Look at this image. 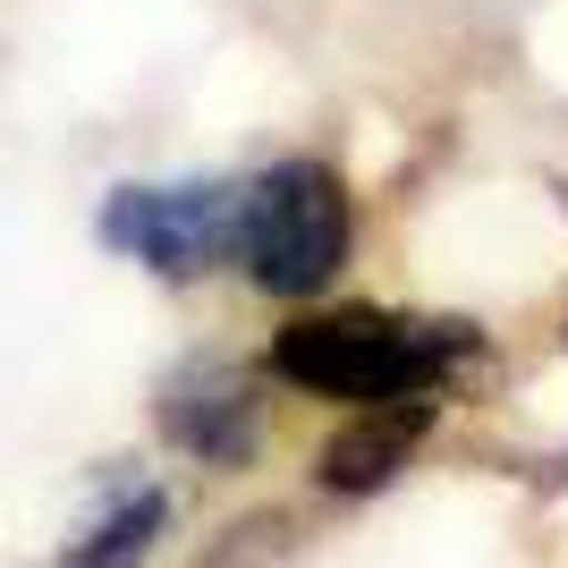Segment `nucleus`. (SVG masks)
<instances>
[{
	"label": "nucleus",
	"mask_w": 568,
	"mask_h": 568,
	"mask_svg": "<svg viewBox=\"0 0 568 568\" xmlns=\"http://www.w3.org/2000/svg\"><path fill=\"white\" fill-rule=\"evenodd\" d=\"M458 356H475V323H425L390 306H332L297 314L272 339V374L306 399H348V407H390L425 399Z\"/></svg>",
	"instance_id": "f257e3e1"
},
{
	"label": "nucleus",
	"mask_w": 568,
	"mask_h": 568,
	"mask_svg": "<svg viewBox=\"0 0 568 568\" xmlns=\"http://www.w3.org/2000/svg\"><path fill=\"white\" fill-rule=\"evenodd\" d=\"M425 425H433V407L425 399H390V407H356L348 425L323 442V493H339V500H365V493H382V484H399V467L416 458V442H425Z\"/></svg>",
	"instance_id": "39448f33"
},
{
	"label": "nucleus",
	"mask_w": 568,
	"mask_h": 568,
	"mask_svg": "<svg viewBox=\"0 0 568 568\" xmlns=\"http://www.w3.org/2000/svg\"><path fill=\"white\" fill-rule=\"evenodd\" d=\"M237 204L230 179H179V187H111L102 246L136 255L153 281H204L213 263H237Z\"/></svg>",
	"instance_id": "7ed1b4c3"
},
{
	"label": "nucleus",
	"mask_w": 568,
	"mask_h": 568,
	"mask_svg": "<svg viewBox=\"0 0 568 568\" xmlns=\"http://www.w3.org/2000/svg\"><path fill=\"white\" fill-rule=\"evenodd\" d=\"M162 433L179 442L187 458H204V467H246V458L263 450V399L255 382L237 374V365H221V356H195V365H179V374L162 382Z\"/></svg>",
	"instance_id": "20e7f679"
},
{
	"label": "nucleus",
	"mask_w": 568,
	"mask_h": 568,
	"mask_svg": "<svg viewBox=\"0 0 568 568\" xmlns=\"http://www.w3.org/2000/svg\"><path fill=\"white\" fill-rule=\"evenodd\" d=\"M162 526H170V493H162V484H136V493H119L111 509L77 535L60 568H136L144 551L162 544Z\"/></svg>",
	"instance_id": "423d86ee"
},
{
	"label": "nucleus",
	"mask_w": 568,
	"mask_h": 568,
	"mask_svg": "<svg viewBox=\"0 0 568 568\" xmlns=\"http://www.w3.org/2000/svg\"><path fill=\"white\" fill-rule=\"evenodd\" d=\"M356 213L332 162H272L237 204V263L263 297H314L348 272Z\"/></svg>",
	"instance_id": "f03ea898"
}]
</instances>
